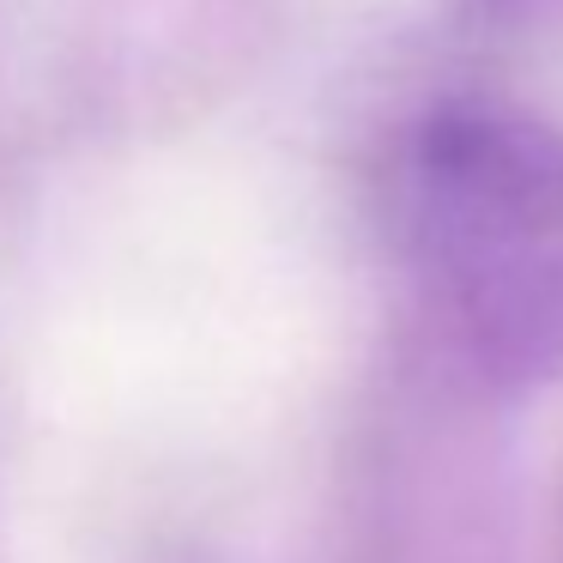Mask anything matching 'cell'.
Returning <instances> with one entry per match:
<instances>
[{"label":"cell","mask_w":563,"mask_h":563,"mask_svg":"<svg viewBox=\"0 0 563 563\" xmlns=\"http://www.w3.org/2000/svg\"><path fill=\"white\" fill-rule=\"evenodd\" d=\"M394 249L442 357L485 394L563 382V128L454 98L394 152Z\"/></svg>","instance_id":"cell-1"},{"label":"cell","mask_w":563,"mask_h":563,"mask_svg":"<svg viewBox=\"0 0 563 563\" xmlns=\"http://www.w3.org/2000/svg\"><path fill=\"white\" fill-rule=\"evenodd\" d=\"M497 13L509 19H545V13H563V0H490Z\"/></svg>","instance_id":"cell-2"}]
</instances>
